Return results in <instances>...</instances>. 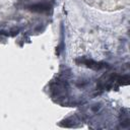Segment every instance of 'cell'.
Wrapping results in <instances>:
<instances>
[{"mask_svg": "<svg viewBox=\"0 0 130 130\" xmlns=\"http://www.w3.org/2000/svg\"><path fill=\"white\" fill-rule=\"evenodd\" d=\"M80 62L82 63V64H84L86 67H89V68H91V69H101V68H104L106 65H105V63H98V62H95V61H92V60H89V59H82V60H80Z\"/></svg>", "mask_w": 130, "mask_h": 130, "instance_id": "2", "label": "cell"}, {"mask_svg": "<svg viewBox=\"0 0 130 130\" xmlns=\"http://www.w3.org/2000/svg\"><path fill=\"white\" fill-rule=\"evenodd\" d=\"M27 8L34 12H46L51 8V5L49 3L43 2V3H37V4H32L27 6Z\"/></svg>", "mask_w": 130, "mask_h": 130, "instance_id": "1", "label": "cell"}]
</instances>
